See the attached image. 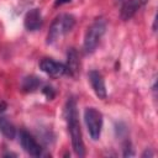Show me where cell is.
<instances>
[{
    "label": "cell",
    "mask_w": 158,
    "mask_h": 158,
    "mask_svg": "<svg viewBox=\"0 0 158 158\" xmlns=\"http://www.w3.org/2000/svg\"><path fill=\"white\" fill-rule=\"evenodd\" d=\"M64 117H65L68 132L70 136L73 151L78 157H84L85 156V146H84V141H83V136H81L78 109H77V102H75L74 98H69L67 100L65 106H64Z\"/></svg>",
    "instance_id": "6da1fadb"
},
{
    "label": "cell",
    "mask_w": 158,
    "mask_h": 158,
    "mask_svg": "<svg viewBox=\"0 0 158 158\" xmlns=\"http://www.w3.org/2000/svg\"><path fill=\"white\" fill-rule=\"evenodd\" d=\"M75 25V17L70 14H60L57 16L48 31L47 36V42L48 43H54L63 36H65L68 32L72 31V28Z\"/></svg>",
    "instance_id": "7a4b0ae2"
},
{
    "label": "cell",
    "mask_w": 158,
    "mask_h": 158,
    "mask_svg": "<svg viewBox=\"0 0 158 158\" xmlns=\"http://www.w3.org/2000/svg\"><path fill=\"white\" fill-rule=\"evenodd\" d=\"M105 31H106V21L101 17L96 19L88 27L84 36V42H83V49L86 54H91L96 49Z\"/></svg>",
    "instance_id": "3957f363"
},
{
    "label": "cell",
    "mask_w": 158,
    "mask_h": 158,
    "mask_svg": "<svg viewBox=\"0 0 158 158\" xmlns=\"http://www.w3.org/2000/svg\"><path fill=\"white\" fill-rule=\"evenodd\" d=\"M84 121L93 141H98L102 130V114L95 107H86L84 110Z\"/></svg>",
    "instance_id": "277c9868"
},
{
    "label": "cell",
    "mask_w": 158,
    "mask_h": 158,
    "mask_svg": "<svg viewBox=\"0 0 158 158\" xmlns=\"http://www.w3.org/2000/svg\"><path fill=\"white\" fill-rule=\"evenodd\" d=\"M19 138H20L21 147L27 154L32 157H41L43 154V148L40 146V143L36 141V138L30 132L21 130L19 132Z\"/></svg>",
    "instance_id": "5b68a950"
},
{
    "label": "cell",
    "mask_w": 158,
    "mask_h": 158,
    "mask_svg": "<svg viewBox=\"0 0 158 158\" xmlns=\"http://www.w3.org/2000/svg\"><path fill=\"white\" fill-rule=\"evenodd\" d=\"M40 69L46 73L47 75L52 77V78H59L63 77L65 74H68V69L65 67V64L57 62L52 58H43L40 62Z\"/></svg>",
    "instance_id": "8992f818"
},
{
    "label": "cell",
    "mask_w": 158,
    "mask_h": 158,
    "mask_svg": "<svg viewBox=\"0 0 158 158\" xmlns=\"http://www.w3.org/2000/svg\"><path fill=\"white\" fill-rule=\"evenodd\" d=\"M147 0H118L120 2V16L127 21L136 15V12L146 4Z\"/></svg>",
    "instance_id": "52a82bcc"
},
{
    "label": "cell",
    "mask_w": 158,
    "mask_h": 158,
    "mask_svg": "<svg viewBox=\"0 0 158 158\" xmlns=\"http://www.w3.org/2000/svg\"><path fill=\"white\" fill-rule=\"evenodd\" d=\"M88 77H89V81H90V85H91L95 95L99 99L105 100L107 96V91H106V85H105L102 74L99 70H90Z\"/></svg>",
    "instance_id": "ba28073f"
},
{
    "label": "cell",
    "mask_w": 158,
    "mask_h": 158,
    "mask_svg": "<svg viewBox=\"0 0 158 158\" xmlns=\"http://www.w3.org/2000/svg\"><path fill=\"white\" fill-rule=\"evenodd\" d=\"M43 20H42V14L40 9H31L23 19V25L25 28L28 31H37L42 27Z\"/></svg>",
    "instance_id": "9c48e42d"
},
{
    "label": "cell",
    "mask_w": 158,
    "mask_h": 158,
    "mask_svg": "<svg viewBox=\"0 0 158 158\" xmlns=\"http://www.w3.org/2000/svg\"><path fill=\"white\" fill-rule=\"evenodd\" d=\"M67 69H68V74H72L73 77H75L79 73V58H78V52L75 51V48H70L67 53V64H65Z\"/></svg>",
    "instance_id": "30bf717a"
},
{
    "label": "cell",
    "mask_w": 158,
    "mask_h": 158,
    "mask_svg": "<svg viewBox=\"0 0 158 158\" xmlns=\"http://www.w3.org/2000/svg\"><path fill=\"white\" fill-rule=\"evenodd\" d=\"M0 132L9 139H12L15 138L16 136V128L15 126L12 125V122L6 117L4 116L2 114H0Z\"/></svg>",
    "instance_id": "8fae6325"
},
{
    "label": "cell",
    "mask_w": 158,
    "mask_h": 158,
    "mask_svg": "<svg viewBox=\"0 0 158 158\" xmlns=\"http://www.w3.org/2000/svg\"><path fill=\"white\" fill-rule=\"evenodd\" d=\"M42 85V81L40 78L35 77V75H28L25 77L21 81V89L26 93H32L37 89H40V86Z\"/></svg>",
    "instance_id": "7c38bea8"
},
{
    "label": "cell",
    "mask_w": 158,
    "mask_h": 158,
    "mask_svg": "<svg viewBox=\"0 0 158 158\" xmlns=\"http://www.w3.org/2000/svg\"><path fill=\"white\" fill-rule=\"evenodd\" d=\"M42 93H43V95H44L48 100H52V99L56 96V91H54V89H53L51 85H44L43 89H42Z\"/></svg>",
    "instance_id": "4fadbf2b"
},
{
    "label": "cell",
    "mask_w": 158,
    "mask_h": 158,
    "mask_svg": "<svg viewBox=\"0 0 158 158\" xmlns=\"http://www.w3.org/2000/svg\"><path fill=\"white\" fill-rule=\"evenodd\" d=\"M135 153L132 151V146L130 141H126L123 143V157H132Z\"/></svg>",
    "instance_id": "5bb4252c"
},
{
    "label": "cell",
    "mask_w": 158,
    "mask_h": 158,
    "mask_svg": "<svg viewBox=\"0 0 158 158\" xmlns=\"http://www.w3.org/2000/svg\"><path fill=\"white\" fill-rule=\"evenodd\" d=\"M153 156H154V153H153L151 149H148V148L142 153V157H143V158H144V157H153Z\"/></svg>",
    "instance_id": "9a60e30c"
},
{
    "label": "cell",
    "mask_w": 158,
    "mask_h": 158,
    "mask_svg": "<svg viewBox=\"0 0 158 158\" xmlns=\"http://www.w3.org/2000/svg\"><path fill=\"white\" fill-rule=\"evenodd\" d=\"M72 0H56L54 1V5L56 6H58V5H62V4H68V2H70Z\"/></svg>",
    "instance_id": "2e32d148"
}]
</instances>
